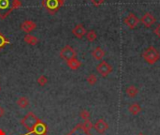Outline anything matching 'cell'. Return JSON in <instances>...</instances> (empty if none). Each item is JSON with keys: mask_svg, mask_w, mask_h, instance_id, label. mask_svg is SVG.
<instances>
[{"mask_svg": "<svg viewBox=\"0 0 160 135\" xmlns=\"http://www.w3.org/2000/svg\"><path fill=\"white\" fill-rule=\"evenodd\" d=\"M37 82H38V83L40 85V87H44V85L48 83V79L45 75H40L38 80H37Z\"/></svg>", "mask_w": 160, "mask_h": 135, "instance_id": "603a6c76", "label": "cell"}, {"mask_svg": "<svg viewBox=\"0 0 160 135\" xmlns=\"http://www.w3.org/2000/svg\"><path fill=\"white\" fill-rule=\"evenodd\" d=\"M17 105L21 109H26L29 105V101L26 97H20L17 100Z\"/></svg>", "mask_w": 160, "mask_h": 135, "instance_id": "e0dca14e", "label": "cell"}, {"mask_svg": "<svg viewBox=\"0 0 160 135\" xmlns=\"http://www.w3.org/2000/svg\"><path fill=\"white\" fill-rule=\"evenodd\" d=\"M23 41L26 42V44L28 45H32V46H35L39 43V39L37 38L36 36H33V35H30V34H26V36L23 37Z\"/></svg>", "mask_w": 160, "mask_h": 135, "instance_id": "4fadbf2b", "label": "cell"}, {"mask_svg": "<svg viewBox=\"0 0 160 135\" xmlns=\"http://www.w3.org/2000/svg\"><path fill=\"white\" fill-rule=\"evenodd\" d=\"M140 22L143 24V26L147 28H150L154 23H155L156 19L155 17L151 13V12H146L144 13V15L141 17V19L140 20Z\"/></svg>", "mask_w": 160, "mask_h": 135, "instance_id": "52a82bcc", "label": "cell"}, {"mask_svg": "<svg viewBox=\"0 0 160 135\" xmlns=\"http://www.w3.org/2000/svg\"><path fill=\"white\" fill-rule=\"evenodd\" d=\"M72 34L78 39H82L83 37L86 35V29L82 23H79L72 29Z\"/></svg>", "mask_w": 160, "mask_h": 135, "instance_id": "8fae6325", "label": "cell"}, {"mask_svg": "<svg viewBox=\"0 0 160 135\" xmlns=\"http://www.w3.org/2000/svg\"><path fill=\"white\" fill-rule=\"evenodd\" d=\"M94 129L96 130V131L97 133L104 134L107 131V130L109 129V125L104 119H98L94 125Z\"/></svg>", "mask_w": 160, "mask_h": 135, "instance_id": "30bf717a", "label": "cell"}, {"mask_svg": "<svg viewBox=\"0 0 160 135\" xmlns=\"http://www.w3.org/2000/svg\"><path fill=\"white\" fill-rule=\"evenodd\" d=\"M67 64H68V66L71 69H73V70H75V69H78L81 66H82V63H81V61L80 60H78L76 57H74V58H71V59H69V60H68L67 61Z\"/></svg>", "mask_w": 160, "mask_h": 135, "instance_id": "9a60e30c", "label": "cell"}, {"mask_svg": "<svg viewBox=\"0 0 160 135\" xmlns=\"http://www.w3.org/2000/svg\"><path fill=\"white\" fill-rule=\"evenodd\" d=\"M137 135H144V134H143L142 132H140V133H139V134H137Z\"/></svg>", "mask_w": 160, "mask_h": 135, "instance_id": "83f0119b", "label": "cell"}, {"mask_svg": "<svg viewBox=\"0 0 160 135\" xmlns=\"http://www.w3.org/2000/svg\"><path fill=\"white\" fill-rule=\"evenodd\" d=\"M62 1H63V2H64V3H65V1H66V0H62Z\"/></svg>", "mask_w": 160, "mask_h": 135, "instance_id": "f546056e", "label": "cell"}, {"mask_svg": "<svg viewBox=\"0 0 160 135\" xmlns=\"http://www.w3.org/2000/svg\"><path fill=\"white\" fill-rule=\"evenodd\" d=\"M68 135H89V134L87 133V130H85L82 125H78L74 130H73L72 131H70Z\"/></svg>", "mask_w": 160, "mask_h": 135, "instance_id": "5bb4252c", "label": "cell"}, {"mask_svg": "<svg viewBox=\"0 0 160 135\" xmlns=\"http://www.w3.org/2000/svg\"><path fill=\"white\" fill-rule=\"evenodd\" d=\"M9 43V41L6 38V37L1 32H0V50L3 49Z\"/></svg>", "mask_w": 160, "mask_h": 135, "instance_id": "ffe728a7", "label": "cell"}, {"mask_svg": "<svg viewBox=\"0 0 160 135\" xmlns=\"http://www.w3.org/2000/svg\"><path fill=\"white\" fill-rule=\"evenodd\" d=\"M86 39H87L88 41L90 42H93L96 40L97 38V35H96V32L95 30H89L88 32H86Z\"/></svg>", "mask_w": 160, "mask_h": 135, "instance_id": "d6986e66", "label": "cell"}, {"mask_svg": "<svg viewBox=\"0 0 160 135\" xmlns=\"http://www.w3.org/2000/svg\"><path fill=\"white\" fill-rule=\"evenodd\" d=\"M86 81H87L88 84L95 85L96 83V82H97V77L95 74H93V73H91V74H89L87 76V78H86Z\"/></svg>", "mask_w": 160, "mask_h": 135, "instance_id": "44dd1931", "label": "cell"}, {"mask_svg": "<svg viewBox=\"0 0 160 135\" xmlns=\"http://www.w3.org/2000/svg\"><path fill=\"white\" fill-rule=\"evenodd\" d=\"M124 23H125L126 26H127L130 29H134L139 24L140 19L136 15H135L134 13H129L124 19Z\"/></svg>", "mask_w": 160, "mask_h": 135, "instance_id": "ba28073f", "label": "cell"}, {"mask_svg": "<svg viewBox=\"0 0 160 135\" xmlns=\"http://www.w3.org/2000/svg\"><path fill=\"white\" fill-rule=\"evenodd\" d=\"M96 71L99 73L102 77H107L113 71V66L109 64L106 61H101V62L96 66Z\"/></svg>", "mask_w": 160, "mask_h": 135, "instance_id": "5b68a950", "label": "cell"}, {"mask_svg": "<svg viewBox=\"0 0 160 135\" xmlns=\"http://www.w3.org/2000/svg\"><path fill=\"white\" fill-rule=\"evenodd\" d=\"M40 120L33 113H28L26 116H24L22 121H21V123L22 125L26 128L28 131L30 132H35L37 127H38V125L40 123Z\"/></svg>", "mask_w": 160, "mask_h": 135, "instance_id": "7a4b0ae2", "label": "cell"}, {"mask_svg": "<svg viewBox=\"0 0 160 135\" xmlns=\"http://www.w3.org/2000/svg\"><path fill=\"white\" fill-rule=\"evenodd\" d=\"M64 2L62 0H43L42 7L45 8L49 13L54 14L55 12L64 6Z\"/></svg>", "mask_w": 160, "mask_h": 135, "instance_id": "277c9868", "label": "cell"}, {"mask_svg": "<svg viewBox=\"0 0 160 135\" xmlns=\"http://www.w3.org/2000/svg\"><path fill=\"white\" fill-rule=\"evenodd\" d=\"M154 33L158 37V38H160V23H158L156 26V27L154 30Z\"/></svg>", "mask_w": 160, "mask_h": 135, "instance_id": "484cf974", "label": "cell"}, {"mask_svg": "<svg viewBox=\"0 0 160 135\" xmlns=\"http://www.w3.org/2000/svg\"><path fill=\"white\" fill-rule=\"evenodd\" d=\"M106 53L100 47H96V49H94L92 52V56L96 59V60H102L103 57L105 56Z\"/></svg>", "mask_w": 160, "mask_h": 135, "instance_id": "7c38bea8", "label": "cell"}, {"mask_svg": "<svg viewBox=\"0 0 160 135\" xmlns=\"http://www.w3.org/2000/svg\"><path fill=\"white\" fill-rule=\"evenodd\" d=\"M82 126H83V128H84L85 130H87L93 128V125H92V123H91L90 120H85Z\"/></svg>", "mask_w": 160, "mask_h": 135, "instance_id": "cb8c5ba5", "label": "cell"}, {"mask_svg": "<svg viewBox=\"0 0 160 135\" xmlns=\"http://www.w3.org/2000/svg\"><path fill=\"white\" fill-rule=\"evenodd\" d=\"M128 111H129V113H130L132 115H139V114L141 113V105H140L139 103L135 102V103H132V104L129 105Z\"/></svg>", "mask_w": 160, "mask_h": 135, "instance_id": "2e32d148", "label": "cell"}, {"mask_svg": "<svg viewBox=\"0 0 160 135\" xmlns=\"http://www.w3.org/2000/svg\"><path fill=\"white\" fill-rule=\"evenodd\" d=\"M142 57L147 64L154 65L160 59V53L155 47L150 46L142 53Z\"/></svg>", "mask_w": 160, "mask_h": 135, "instance_id": "3957f363", "label": "cell"}, {"mask_svg": "<svg viewBox=\"0 0 160 135\" xmlns=\"http://www.w3.org/2000/svg\"><path fill=\"white\" fill-rule=\"evenodd\" d=\"M90 1H91L95 6H99V5H101L102 3L105 2V0H90Z\"/></svg>", "mask_w": 160, "mask_h": 135, "instance_id": "d4e9b609", "label": "cell"}, {"mask_svg": "<svg viewBox=\"0 0 160 135\" xmlns=\"http://www.w3.org/2000/svg\"><path fill=\"white\" fill-rule=\"evenodd\" d=\"M126 93L129 98H135L139 93V89L135 87V85H129L126 89Z\"/></svg>", "mask_w": 160, "mask_h": 135, "instance_id": "ac0fdd59", "label": "cell"}, {"mask_svg": "<svg viewBox=\"0 0 160 135\" xmlns=\"http://www.w3.org/2000/svg\"><path fill=\"white\" fill-rule=\"evenodd\" d=\"M4 114H5V111H4V109L0 106V117H2L3 115H4Z\"/></svg>", "mask_w": 160, "mask_h": 135, "instance_id": "4316f807", "label": "cell"}, {"mask_svg": "<svg viewBox=\"0 0 160 135\" xmlns=\"http://www.w3.org/2000/svg\"><path fill=\"white\" fill-rule=\"evenodd\" d=\"M90 116H91V114H90L89 111H87V110H82V111L80 112V117L82 118L84 121L85 120H89Z\"/></svg>", "mask_w": 160, "mask_h": 135, "instance_id": "7402d4cb", "label": "cell"}, {"mask_svg": "<svg viewBox=\"0 0 160 135\" xmlns=\"http://www.w3.org/2000/svg\"><path fill=\"white\" fill-rule=\"evenodd\" d=\"M21 30L26 32L27 34H30V32H32L33 30H35L37 28V23L34 21H30V20H26L23 21L20 27Z\"/></svg>", "mask_w": 160, "mask_h": 135, "instance_id": "9c48e42d", "label": "cell"}, {"mask_svg": "<svg viewBox=\"0 0 160 135\" xmlns=\"http://www.w3.org/2000/svg\"><path fill=\"white\" fill-rule=\"evenodd\" d=\"M40 135H48L47 133H42V134H40Z\"/></svg>", "mask_w": 160, "mask_h": 135, "instance_id": "f1b7e54d", "label": "cell"}, {"mask_svg": "<svg viewBox=\"0 0 160 135\" xmlns=\"http://www.w3.org/2000/svg\"><path fill=\"white\" fill-rule=\"evenodd\" d=\"M77 53L70 45H66L60 52V57L63 58L64 60H69L71 58L76 57Z\"/></svg>", "mask_w": 160, "mask_h": 135, "instance_id": "8992f818", "label": "cell"}, {"mask_svg": "<svg viewBox=\"0 0 160 135\" xmlns=\"http://www.w3.org/2000/svg\"><path fill=\"white\" fill-rule=\"evenodd\" d=\"M21 7L22 2L20 0H0V19H6L14 9Z\"/></svg>", "mask_w": 160, "mask_h": 135, "instance_id": "6da1fadb", "label": "cell"}]
</instances>
